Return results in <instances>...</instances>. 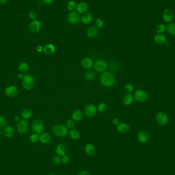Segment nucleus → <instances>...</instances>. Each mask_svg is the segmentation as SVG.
<instances>
[{"label":"nucleus","instance_id":"obj_1","mask_svg":"<svg viewBox=\"0 0 175 175\" xmlns=\"http://www.w3.org/2000/svg\"><path fill=\"white\" fill-rule=\"evenodd\" d=\"M100 81L104 87L110 88L115 84V77L112 73L106 71L101 75Z\"/></svg>","mask_w":175,"mask_h":175},{"label":"nucleus","instance_id":"obj_2","mask_svg":"<svg viewBox=\"0 0 175 175\" xmlns=\"http://www.w3.org/2000/svg\"><path fill=\"white\" fill-rule=\"evenodd\" d=\"M53 133L58 138L66 137L68 133V128L64 125L57 124L53 125L52 128Z\"/></svg>","mask_w":175,"mask_h":175},{"label":"nucleus","instance_id":"obj_3","mask_svg":"<svg viewBox=\"0 0 175 175\" xmlns=\"http://www.w3.org/2000/svg\"><path fill=\"white\" fill-rule=\"evenodd\" d=\"M35 80L31 75H25L22 79L23 88L26 90H30L34 87Z\"/></svg>","mask_w":175,"mask_h":175},{"label":"nucleus","instance_id":"obj_4","mask_svg":"<svg viewBox=\"0 0 175 175\" xmlns=\"http://www.w3.org/2000/svg\"><path fill=\"white\" fill-rule=\"evenodd\" d=\"M44 123L42 120L39 119L34 120L31 125V129L33 132L38 134L44 133Z\"/></svg>","mask_w":175,"mask_h":175},{"label":"nucleus","instance_id":"obj_5","mask_svg":"<svg viewBox=\"0 0 175 175\" xmlns=\"http://www.w3.org/2000/svg\"><path fill=\"white\" fill-rule=\"evenodd\" d=\"M148 97L149 96L147 93L142 90H137L134 95V98L139 103H145L147 100Z\"/></svg>","mask_w":175,"mask_h":175},{"label":"nucleus","instance_id":"obj_6","mask_svg":"<svg viewBox=\"0 0 175 175\" xmlns=\"http://www.w3.org/2000/svg\"><path fill=\"white\" fill-rule=\"evenodd\" d=\"M97 109L92 103H88L85 106L84 109V112L85 115L88 117H92L96 114Z\"/></svg>","mask_w":175,"mask_h":175},{"label":"nucleus","instance_id":"obj_7","mask_svg":"<svg viewBox=\"0 0 175 175\" xmlns=\"http://www.w3.org/2000/svg\"><path fill=\"white\" fill-rule=\"evenodd\" d=\"M81 21L80 14L74 11H70L68 15V21L71 25L78 24Z\"/></svg>","mask_w":175,"mask_h":175},{"label":"nucleus","instance_id":"obj_8","mask_svg":"<svg viewBox=\"0 0 175 175\" xmlns=\"http://www.w3.org/2000/svg\"><path fill=\"white\" fill-rule=\"evenodd\" d=\"M95 69L98 72H104L108 67V63L107 62L103 59H98L95 62Z\"/></svg>","mask_w":175,"mask_h":175},{"label":"nucleus","instance_id":"obj_9","mask_svg":"<svg viewBox=\"0 0 175 175\" xmlns=\"http://www.w3.org/2000/svg\"><path fill=\"white\" fill-rule=\"evenodd\" d=\"M156 120L159 125H165L169 123V117L164 112H160L156 115Z\"/></svg>","mask_w":175,"mask_h":175},{"label":"nucleus","instance_id":"obj_10","mask_svg":"<svg viewBox=\"0 0 175 175\" xmlns=\"http://www.w3.org/2000/svg\"><path fill=\"white\" fill-rule=\"evenodd\" d=\"M16 129L18 133H20L21 134H26L28 131V123L25 119L21 120L17 124Z\"/></svg>","mask_w":175,"mask_h":175},{"label":"nucleus","instance_id":"obj_11","mask_svg":"<svg viewBox=\"0 0 175 175\" xmlns=\"http://www.w3.org/2000/svg\"><path fill=\"white\" fill-rule=\"evenodd\" d=\"M42 27V25L39 21L35 20L32 21L29 25V29L32 33H37L40 32Z\"/></svg>","mask_w":175,"mask_h":175},{"label":"nucleus","instance_id":"obj_12","mask_svg":"<svg viewBox=\"0 0 175 175\" xmlns=\"http://www.w3.org/2000/svg\"><path fill=\"white\" fill-rule=\"evenodd\" d=\"M162 18L163 21L166 23L172 22L174 18V14L172 10L171 9H165L162 14Z\"/></svg>","mask_w":175,"mask_h":175},{"label":"nucleus","instance_id":"obj_13","mask_svg":"<svg viewBox=\"0 0 175 175\" xmlns=\"http://www.w3.org/2000/svg\"><path fill=\"white\" fill-rule=\"evenodd\" d=\"M5 94L7 96L12 98V97L16 96L18 94V90L16 86H9L5 89Z\"/></svg>","mask_w":175,"mask_h":175},{"label":"nucleus","instance_id":"obj_14","mask_svg":"<svg viewBox=\"0 0 175 175\" xmlns=\"http://www.w3.org/2000/svg\"><path fill=\"white\" fill-rule=\"evenodd\" d=\"M67 150L68 149L66 145L63 143L58 144L55 147V153L57 155H58L60 157H62L64 155H66Z\"/></svg>","mask_w":175,"mask_h":175},{"label":"nucleus","instance_id":"obj_15","mask_svg":"<svg viewBox=\"0 0 175 175\" xmlns=\"http://www.w3.org/2000/svg\"><path fill=\"white\" fill-rule=\"evenodd\" d=\"M137 139L140 143H146L149 140V133L145 130L140 131L139 132V133H138Z\"/></svg>","mask_w":175,"mask_h":175},{"label":"nucleus","instance_id":"obj_16","mask_svg":"<svg viewBox=\"0 0 175 175\" xmlns=\"http://www.w3.org/2000/svg\"><path fill=\"white\" fill-rule=\"evenodd\" d=\"M89 9V7L88 4L85 2H81L77 4V12H78L79 14H85L87 13Z\"/></svg>","mask_w":175,"mask_h":175},{"label":"nucleus","instance_id":"obj_17","mask_svg":"<svg viewBox=\"0 0 175 175\" xmlns=\"http://www.w3.org/2000/svg\"><path fill=\"white\" fill-rule=\"evenodd\" d=\"M99 33V29L95 26L89 27L87 31V35L90 38H96Z\"/></svg>","mask_w":175,"mask_h":175},{"label":"nucleus","instance_id":"obj_18","mask_svg":"<svg viewBox=\"0 0 175 175\" xmlns=\"http://www.w3.org/2000/svg\"><path fill=\"white\" fill-rule=\"evenodd\" d=\"M81 65L83 68L85 69H90L92 67L93 62L90 57H85L81 61Z\"/></svg>","mask_w":175,"mask_h":175},{"label":"nucleus","instance_id":"obj_19","mask_svg":"<svg viewBox=\"0 0 175 175\" xmlns=\"http://www.w3.org/2000/svg\"><path fill=\"white\" fill-rule=\"evenodd\" d=\"M117 130L119 133L121 134H126L129 132L130 130V125L126 123H120L117 126Z\"/></svg>","mask_w":175,"mask_h":175},{"label":"nucleus","instance_id":"obj_20","mask_svg":"<svg viewBox=\"0 0 175 175\" xmlns=\"http://www.w3.org/2000/svg\"><path fill=\"white\" fill-rule=\"evenodd\" d=\"M85 151L86 153L89 156H93L96 153V149L93 144L89 143H87L85 145Z\"/></svg>","mask_w":175,"mask_h":175},{"label":"nucleus","instance_id":"obj_21","mask_svg":"<svg viewBox=\"0 0 175 175\" xmlns=\"http://www.w3.org/2000/svg\"><path fill=\"white\" fill-rule=\"evenodd\" d=\"M51 139V137L49 133H43L40 136L39 140L40 141V143L44 145H46L50 142Z\"/></svg>","mask_w":175,"mask_h":175},{"label":"nucleus","instance_id":"obj_22","mask_svg":"<svg viewBox=\"0 0 175 175\" xmlns=\"http://www.w3.org/2000/svg\"><path fill=\"white\" fill-rule=\"evenodd\" d=\"M93 16L92 14L90 13H86L81 17V21L83 24L85 25H88L90 24L92 22Z\"/></svg>","mask_w":175,"mask_h":175},{"label":"nucleus","instance_id":"obj_23","mask_svg":"<svg viewBox=\"0 0 175 175\" xmlns=\"http://www.w3.org/2000/svg\"><path fill=\"white\" fill-rule=\"evenodd\" d=\"M154 41L157 44L162 45L165 44L167 41L166 37L163 34H157L154 36Z\"/></svg>","mask_w":175,"mask_h":175},{"label":"nucleus","instance_id":"obj_24","mask_svg":"<svg viewBox=\"0 0 175 175\" xmlns=\"http://www.w3.org/2000/svg\"><path fill=\"white\" fill-rule=\"evenodd\" d=\"M69 135L71 139L74 140H77L81 137V133L77 129H70L69 132Z\"/></svg>","mask_w":175,"mask_h":175},{"label":"nucleus","instance_id":"obj_25","mask_svg":"<svg viewBox=\"0 0 175 175\" xmlns=\"http://www.w3.org/2000/svg\"><path fill=\"white\" fill-rule=\"evenodd\" d=\"M4 134L5 137L10 138L13 136L14 134V130L11 126H7L4 129Z\"/></svg>","mask_w":175,"mask_h":175},{"label":"nucleus","instance_id":"obj_26","mask_svg":"<svg viewBox=\"0 0 175 175\" xmlns=\"http://www.w3.org/2000/svg\"><path fill=\"white\" fill-rule=\"evenodd\" d=\"M134 96L131 93H128L123 98V103L125 106H130L134 101Z\"/></svg>","mask_w":175,"mask_h":175},{"label":"nucleus","instance_id":"obj_27","mask_svg":"<svg viewBox=\"0 0 175 175\" xmlns=\"http://www.w3.org/2000/svg\"><path fill=\"white\" fill-rule=\"evenodd\" d=\"M83 117V112L80 110H77L73 112L72 118L75 121L81 120Z\"/></svg>","mask_w":175,"mask_h":175},{"label":"nucleus","instance_id":"obj_28","mask_svg":"<svg viewBox=\"0 0 175 175\" xmlns=\"http://www.w3.org/2000/svg\"><path fill=\"white\" fill-rule=\"evenodd\" d=\"M55 46L51 44H49L46 45L44 47L43 51L47 55H51L55 52Z\"/></svg>","mask_w":175,"mask_h":175},{"label":"nucleus","instance_id":"obj_29","mask_svg":"<svg viewBox=\"0 0 175 175\" xmlns=\"http://www.w3.org/2000/svg\"><path fill=\"white\" fill-rule=\"evenodd\" d=\"M18 70L23 74L26 73L29 70L28 64L26 62H22L19 64L18 67Z\"/></svg>","mask_w":175,"mask_h":175},{"label":"nucleus","instance_id":"obj_30","mask_svg":"<svg viewBox=\"0 0 175 175\" xmlns=\"http://www.w3.org/2000/svg\"><path fill=\"white\" fill-rule=\"evenodd\" d=\"M95 77H96V74L94 72L92 71H89L85 73V79L89 81H94L95 79Z\"/></svg>","mask_w":175,"mask_h":175},{"label":"nucleus","instance_id":"obj_31","mask_svg":"<svg viewBox=\"0 0 175 175\" xmlns=\"http://www.w3.org/2000/svg\"><path fill=\"white\" fill-rule=\"evenodd\" d=\"M166 30L171 35H175V23H169L166 27Z\"/></svg>","mask_w":175,"mask_h":175},{"label":"nucleus","instance_id":"obj_32","mask_svg":"<svg viewBox=\"0 0 175 175\" xmlns=\"http://www.w3.org/2000/svg\"><path fill=\"white\" fill-rule=\"evenodd\" d=\"M32 116V112L29 109H25L21 113V116L23 118L26 120L30 119Z\"/></svg>","mask_w":175,"mask_h":175},{"label":"nucleus","instance_id":"obj_33","mask_svg":"<svg viewBox=\"0 0 175 175\" xmlns=\"http://www.w3.org/2000/svg\"><path fill=\"white\" fill-rule=\"evenodd\" d=\"M77 4L74 0H71L67 4V9L69 11H72L77 8Z\"/></svg>","mask_w":175,"mask_h":175},{"label":"nucleus","instance_id":"obj_34","mask_svg":"<svg viewBox=\"0 0 175 175\" xmlns=\"http://www.w3.org/2000/svg\"><path fill=\"white\" fill-rule=\"evenodd\" d=\"M155 30L158 34H163L166 30V26L162 24H158L156 27Z\"/></svg>","mask_w":175,"mask_h":175},{"label":"nucleus","instance_id":"obj_35","mask_svg":"<svg viewBox=\"0 0 175 175\" xmlns=\"http://www.w3.org/2000/svg\"><path fill=\"white\" fill-rule=\"evenodd\" d=\"M95 27L96 28L98 29H101L103 28L104 26L105 23L101 18H97L96 19V20L95 21Z\"/></svg>","mask_w":175,"mask_h":175},{"label":"nucleus","instance_id":"obj_36","mask_svg":"<svg viewBox=\"0 0 175 175\" xmlns=\"http://www.w3.org/2000/svg\"><path fill=\"white\" fill-rule=\"evenodd\" d=\"M97 109V110L101 113L105 112V111L107 110V105L105 103H99Z\"/></svg>","mask_w":175,"mask_h":175},{"label":"nucleus","instance_id":"obj_37","mask_svg":"<svg viewBox=\"0 0 175 175\" xmlns=\"http://www.w3.org/2000/svg\"><path fill=\"white\" fill-rule=\"evenodd\" d=\"M30 141L32 143H36L40 139V136L38 134L36 133H33L30 135L29 137Z\"/></svg>","mask_w":175,"mask_h":175},{"label":"nucleus","instance_id":"obj_38","mask_svg":"<svg viewBox=\"0 0 175 175\" xmlns=\"http://www.w3.org/2000/svg\"><path fill=\"white\" fill-rule=\"evenodd\" d=\"M66 126L68 128L70 129H74L75 127L74 121L71 119H69L67 121Z\"/></svg>","mask_w":175,"mask_h":175},{"label":"nucleus","instance_id":"obj_39","mask_svg":"<svg viewBox=\"0 0 175 175\" xmlns=\"http://www.w3.org/2000/svg\"><path fill=\"white\" fill-rule=\"evenodd\" d=\"M70 158H69L68 156H67V155H64L61 157L62 163L64 164H68L70 162Z\"/></svg>","mask_w":175,"mask_h":175},{"label":"nucleus","instance_id":"obj_40","mask_svg":"<svg viewBox=\"0 0 175 175\" xmlns=\"http://www.w3.org/2000/svg\"><path fill=\"white\" fill-rule=\"evenodd\" d=\"M125 90L128 93H131L134 91V86L131 84H128L125 86Z\"/></svg>","mask_w":175,"mask_h":175},{"label":"nucleus","instance_id":"obj_41","mask_svg":"<svg viewBox=\"0 0 175 175\" xmlns=\"http://www.w3.org/2000/svg\"><path fill=\"white\" fill-rule=\"evenodd\" d=\"M52 162L53 164H55V165L60 164L62 162L61 158H60V156H59L58 155L54 156L52 159Z\"/></svg>","mask_w":175,"mask_h":175},{"label":"nucleus","instance_id":"obj_42","mask_svg":"<svg viewBox=\"0 0 175 175\" xmlns=\"http://www.w3.org/2000/svg\"><path fill=\"white\" fill-rule=\"evenodd\" d=\"M119 64L118 62L116 61H114L113 62H111V65H110L111 69L112 70H117L119 68Z\"/></svg>","mask_w":175,"mask_h":175},{"label":"nucleus","instance_id":"obj_43","mask_svg":"<svg viewBox=\"0 0 175 175\" xmlns=\"http://www.w3.org/2000/svg\"><path fill=\"white\" fill-rule=\"evenodd\" d=\"M29 16L31 20H35L38 17V13L35 10H32L30 11L29 14Z\"/></svg>","mask_w":175,"mask_h":175},{"label":"nucleus","instance_id":"obj_44","mask_svg":"<svg viewBox=\"0 0 175 175\" xmlns=\"http://www.w3.org/2000/svg\"><path fill=\"white\" fill-rule=\"evenodd\" d=\"M6 125V119L3 116L0 115V128L5 127Z\"/></svg>","mask_w":175,"mask_h":175},{"label":"nucleus","instance_id":"obj_45","mask_svg":"<svg viewBox=\"0 0 175 175\" xmlns=\"http://www.w3.org/2000/svg\"><path fill=\"white\" fill-rule=\"evenodd\" d=\"M112 121V123H113V125H117V126L120 123L119 119L117 117H114V118H113Z\"/></svg>","mask_w":175,"mask_h":175},{"label":"nucleus","instance_id":"obj_46","mask_svg":"<svg viewBox=\"0 0 175 175\" xmlns=\"http://www.w3.org/2000/svg\"><path fill=\"white\" fill-rule=\"evenodd\" d=\"M36 50L38 52H42L44 50V47L41 45H38V46L36 47Z\"/></svg>","mask_w":175,"mask_h":175},{"label":"nucleus","instance_id":"obj_47","mask_svg":"<svg viewBox=\"0 0 175 175\" xmlns=\"http://www.w3.org/2000/svg\"><path fill=\"white\" fill-rule=\"evenodd\" d=\"M79 175H90V174L86 170H84L81 171L79 173Z\"/></svg>","mask_w":175,"mask_h":175},{"label":"nucleus","instance_id":"obj_48","mask_svg":"<svg viewBox=\"0 0 175 175\" xmlns=\"http://www.w3.org/2000/svg\"><path fill=\"white\" fill-rule=\"evenodd\" d=\"M54 1H55V0H43V2L46 4H52L54 2Z\"/></svg>","mask_w":175,"mask_h":175},{"label":"nucleus","instance_id":"obj_49","mask_svg":"<svg viewBox=\"0 0 175 175\" xmlns=\"http://www.w3.org/2000/svg\"><path fill=\"white\" fill-rule=\"evenodd\" d=\"M14 120L18 123V122H19V121L21 120L20 117L18 116V115L15 116H14Z\"/></svg>","mask_w":175,"mask_h":175},{"label":"nucleus","instance_id":"obj_50","mask_svg":"<svg viewBox=\"0 0 175 175\" xmlns=\"http://www.w3.org/2000/svg\"><path fill=\"white\" fill-rule=\"evenodd\" d=\"M24 74H23L22 73H18V75H17V77H18V78L19 79H22L23 78V77H24Z\"/></svg>","mask_w":175,"mask_h":175},{"label":"nucleus","instance_id":"obj_51","mask_svg":"<svg viewBox=\"0 0 175 175\" xmlns=\"http://www.w3.org/2000/svg\"><path fill=\"white\" fill-rule=\"evenodd\" d=\"M8 0H0V4H5L8 2Z\"/></svg>","mask_w":175,"mask_h":175},{"label":"nucleus","instance_id":"obj_52","mask_svg":"<svg viewBox=\"0 0 175 175\" xmlns=\"http://www.w3.org/2000/svg\"><path fill=\"white\" fill-rule=\"evenodd\" d=\"M48 175H57V174H49Z\"/></svg>","mask_w":175,"mask_h":175}]
</instances>
